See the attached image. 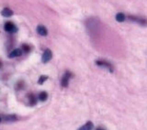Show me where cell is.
<instances>
[{
	"label": "cell",
	"instance_id": "obj_1",
	"mask_svg": "<svg viewBox=\"0 0 147 130\" xmlns=\"http://www.w3.org/2000/svg\"><path fill=\"white\" fill-rule=\"evenodd\" d=\"M72 73H71L70 72H66L65 73V75L63 76V78H62L61 80V85L63 87H67L68 86V83H69V80H70V78L72 77Z\"/></svg>",
	"mask_w": 147,
	"mask_h": 130
},
{
	"label": "cell",
	"instance_id": "obj_2",
	"mask_svg": "<svg viewBox=\"0 0 147 130\" xmlns=\"http://www.w3.org/2000/svg\"><path fill=\"white\" fill-rule=\"evenodd\" d=\"M53 58V53H52L51 49H45V51L43 52L42 57V61L43 63H47L48 62L51 61V59Z\"/></svg>",
	"mask_w": 147,
	"mask_h": 130
},
{
	"label": "cell",
	"instance_id": "obj_3",
	"mask_svg": "<svg viewBox=\"0 0 147 130\" xmlns=\"http://www.w3.org/2000/svg\"><path fill=\"white\" fill-rule=\"evenodd\" d=\"M96 63L98 65V66L100 67H105V68L109 69L110 72H113V68H112V65L109 63V62H107L106 61H103V60H98L96 62Z\"/></svg>",
	"mask_w": 147,
	"mask_h": 130
},
{
	"label": "cell",
	"instance_id": "obj_4",
	"mask_svg": "<svg viewBox=\"0 0 147 130\" xmlns=\"http://www.w3.org/2000/svg\"><path fill=\"white\" fill-rule=\"evenodd\" d=\"M129 19L131 20V21H134L137 22L141 25H147V20L145 18H139V17H135V16H129Z\"/></svg>",
	"mask_w": 147,
	"mask_h": 130
},
{
	"label": "cell",
	"instance_id": "obj_5",
	"mask_svg": "<svg viewBox=\"0 0 147 130\" xmlns=\"http://www.w3.org/2000/svg\"><path fill=\"white\" fill-rule=\"evenodd\" d=\"M5 29H6V31H7V32H16L17 30H18L17 29V27L11 22L6 23L5 24Z\"/></svg>",
	"mask_w": 147,
	"mask_h": 130
},
{
	"label": "cell",
	"instance_id": "obj_6",
	"mask_svg": "<svg viewBox=\"0 0 147 130\" xmlns=\"http://www.w3.org/2000/svg\"><path fill=\"white\" fill-rule=\"evenodd\" d=\"M37 32H38L39 35L43 36V37L47 36V34H48L47 28H46L44 26H42V25H39V26L37 27Z\"/></svg>",
	"mask_w": 147,
	"mask_h": 130
},
{
	"label": "cell",
	"instance_id": "obj_7",
	"mask_svg": "<svg viewBox=\"0 0 147 130\" xmlns=\"http://www.w3.org/2000/svg\"><path fill=\"white\" fill-rule=\"evenodd\" d=\"M22 54V51L20 49H15L9 53L8 57L9 58H15V57H19Z\"/></svg>",
	"mask_w": 147,
	"mask_h": 130
},
{
	"label": "cell",
	"instance_id": "obj_8",
	"mask_svg": "<svg viewBox=\"0 0 147 130\" xmlns=\"http://www.w3.org/2000/svg\"><path fill=\"white\" fill-rule=\"evenodd\" d=\"M13 15V11L11 9H9L8 7H6L2 10V16L6 17V18H9Z\"/></svg>",
	"mask_w": 147,
	"mask_h": 130
},
{
	"label": "cell",
	"instance_id": "obj_9",
	"mask_svg": "<svg viewBox=\"0 0 147 130\" xmlns=\"http://www.w3.org/2000/svg\"><path fill=\"white\" fill-rule=\"evenodd\" d=\"M93 127H94V126H93L92 122H88V123L85 124L84 126H82L80 128H78V130H92Z\"/></svg>",
	"mask_w": 147,
	"mask_h": 130
},
{
	"label": "cell",
	"instance_id": "obj_10",
	"mask_svg": "<svg viewBox=\"0 0 147 130\" xmlns=\"http://www.w3.org/2000/svg\"><path fill=\"white\" fill-rule=\"evenodd\" d=\"M47 98H48V93H46V92H42V93L39 94V99H40V101H42V102L46 101Z\"/></svg>",
	"mask_w": 147,
	"mask_h": 130
},
{
	"label": "cell",
	"instance_id": "obj_11",
	"mask_svg": "<svg viewBox=\"0 0 147 130\" xmlns=\"http://www.w3.org/2000/svg\"><path fill=\"white\" fill-rule=\"evenodd\" d=\"M116 19L119 22H123L125 20L124 14H122V13H118V14L116 15Z\"/></svg>",
	"mask_w": 147,
	"mask_h": 130
},
{
	"label": "cell",
	"instance_id": "obj_12",
	"mask_svg": "<svg viewBox=\"0 0 147 130\" xmlns=\"http://www.w3.org/2000/svg\"><path fill=\"white\" fill-rule=\"evenodd\" d=\"M29 100H30V104H31V106H34V104H36L37 99H36V97L34 96L33 94H31V93H30V94L29 95Z\"/></svg>",
	"mask_w": 147,
	"mask_h": 130
},
{
	"label": "cell",
	"instance_id": "obj_13",
	"mask_svg": "<svg viewBox=\"0 0 147 130\" xmlns=\"http://www.w3.org/2000/svg\"><path fill=\"white\" fill-rule=\"evenodd\" d=\"M49 79V77L48 76H46V75H42L40 77V79H39V81H38V83L39 84H42V83H44V82L46 81V80H48Z\"/></svg>",
	"mask_w": 147,
	"mask_h": 130
},
{
	"label": "cell",
	"instance_id": "obj_14",
	"mask_svg": "<svg viewBox=\"0 0 147 130\" xmlns=\"http://www.w3.org/2000/svg\"><path fill=\"white\" fill-rule=\"evenodd\" d=\"M5 120L6 121H16L17 117L15 116H7L5 117Z\"/></svg>",
	"mask_w": 147,
	"mask_h": 130
},
{
	"label": "cell",
	"instance_id": "obj_15",
	"mask_svg": "<svg viewBox=\"0 0 147 130\" xmlns=\"http://www.w3.org/2000/svg\"><path fill=\"white\" fill-rule=\"evenodd\" d=\"M30 49H31V48H30L29 45H27V44H24V45H22V49L25 51V52H29V51H30Z\"/></svg>",
	"mask_w": 147,
	"mask_h": 130
},
{
	"label": "cell",
	"instance_id": "obj_16",
	"mask_svg": "<svg viewBox=\"0 0 147 130\" xmlns=\"http://www.w3.org/2000/svg\"><path fill=\"white\" fill-rule=\"evenodd\" d=\"M97 130H105V129H103V128H98Z\"/></svg>",
	"mask_w": 147,
	"mask_h": 130
},
{
	"label": "cell",
	"instance_id": "obj_17",
	"mask_svg": "<svg viewBox=\"0 0 147 130\" xmlns=\"http://www.w3.org/2000/svg\"><path fill=\"white\" fill-rule=\"evenodd\" d=\"M0 122H1V117H0Z\"/></svg>",
	"mask_w": 147,
	"mask_h": 130
},
{
	"label": "cell",
	"instance_id": "obj_18",
	"mask_svg": "<svg viewBox=\"0 0 147 130\" xmlns=\"http://www.w3.org/2000/svg\"><path fill=\"white\" fill-rule=\"evenodd\" d=\"M0 65H1V62H0Z\"/></svg>",
	"mask_w": 147,
	"mask_h": 130
}]
</instances>
